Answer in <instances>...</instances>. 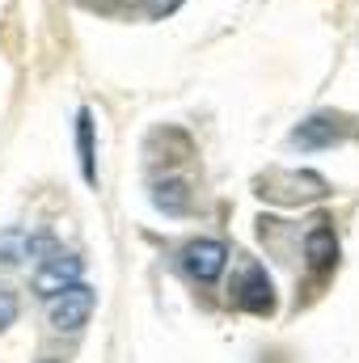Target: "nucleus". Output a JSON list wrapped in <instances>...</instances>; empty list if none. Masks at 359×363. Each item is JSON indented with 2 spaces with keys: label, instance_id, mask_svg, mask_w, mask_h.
<instances>
[{
  "label": "nucleus",
  "instance_id": "nucleus-1",
  "mask_svg": "<svg viewBox=\"0 0 359 363\" xmlns=\"http://www.w3.org/2000/svg\"><path fill=\"white\" fill-rule=\"evenodd\" d=\"M258 194L267 203H283V207H304L330 194V182L313 169H270L258 178Z\"/></svg>",
  "mask_w": 359,
  "mask_h": 363
},
{
  "label": "nucleus",
  "instance_id": "nucleus-2",
  "mask_svg": "<svg viewBox=\"0 0 359 363\" xmlns=\"http://www.w3.org/2000/svg\"><path fill=\"white\" fill-rule=\"evenodd\" d=\"M228 300H233L237 308L254 313V317H270V313L279 308V300H275V283H270L267 267L254 262V258H245V262L237 267L233 283H228Z\"/></svg>",
  "mask_w": 359,
  "mask_h": 363
},
{
  "label": "nucleus",
  "instance_id": "nucleus-3",
  "mask_svg": "<svg viewBox=\"0 0 359 363\" xmlns=\"http://www.w3.org/2000/svg\"><path fill=\"white\" fill-rule=\"evenodd\" d=\"M224 267H228V245L216 237H194L178 250V271L199 287H211L224 274Z\"/></svg>",
  "mask_w": 359,
  "mask_h": 363
},
{
  "label": "nucleus",
  "instance_id": "nucleus-4",
  "mask_svg": "<svg viewBox=\"0 0 359 363\" xmlns=\"http://www.w3.org/2000/svg\"><path fill=\"white\" fill-rule=\"evenodd\" d=\"M93 308H97V291L89 283H72L64 287L60 296H51V308H47V321L55 334H81L89 325Z\"/></svg>",
  "mask_w": 359,
  "mask_h": 363
},
{
  "label": "nucleus",
  "instance_id": "nucleus-5",
  "mask_svg": "<svg viewBox=\"0 0 359 363\" xmlns=\"http://www.w3.org/2000/svg\"><path fill=\"white\" fill-rule=\"evenodd\" d=\"M347 135H351L347 118H338V114H330V110H317V114H309V118L287 135V144L300 148V152H321V148L343 144Z\"/></svg>",
  "mask_w": 359,
  "mask_h": 363
},
{
  "label": "nucleus",
  "instance_id": "nucleus-6",
  "mask_svg": "<svg viewBox=\"0 0 359 363\" xmlns=\"http://www.w3.org/2000/svg\"><path fill=\"white\" fill-rule=\"evenodd\" d=\"M81 271H85V262L77 258V254H64V250H51L47 258H38L34 262V291L43 296V300H51V296H60L64 287H72V283H81Z\"/></svg>",
  "mask_w": 359,
  "mask_h": 363
},
{
  "label": "nucleus",
  "instance_id": "nucleus-7",
  "mask_svg": "<svg viewBox=\"0 0 359 363\" xmlns=\"http://www.w3.org/2000/svg\"><path fill=\"white\" fill-rule=\"evenodd\" d=\"M304 262L313 274H326L338 267V237L330 220H313V228L304 233Z\"/></svg>",
  "mask_w": 359,
  "mask_h": 363
},
{
  "label": "nucleus",
  "instance_id": "nucleus-8",
  "mask_svg": "<svg viewBox=\"0 0 359 363\" xmlns=\"http://www.w3.org/2000/svg\"><path fill=\"white\" fill-rule=\"evenodd\" d=\"M77 161H81V178L97 186V144H93V110H77Z\"/></svg>",
  "mask_w": 359,
  "mask_h": 363
},
{
  "label": "nucleus",
  "instance_id": "nucleus-9",
  "mask_svg": "<svg viewBox=\"0 0 359 363\" xmlns=\"http://www.w3.org/2000/svg\"><path fill=\"white\" fill-rule=\"evenodd\" d=\"M153 207L161 216H186L190 211V186H186V178L153 182Z\"/></svg>",
  "mask_w": 359,
  "mask_h": 363
},
{
  "label": "nucleus",
  "instance_id": "nucleus-10",
  "mask_svg": "<svg viewBox=\"0 0 359 363\" xmlns=\"http://www.w3.org/2000/svg\"><path fill=\"white\" fill-rule=\"evenodd\" d=\"M21 258H26V233L21 228L0 233V267H17Z\"/></svg>",
  "mask_w": 359,
  "mask_h": 363
},
{
  "label": "nucleus",
  "instance_id": "nucleus-11",
  "mask_svg": "<svg viewBox=\"0 0 359 363\" xmlns=\"http://www.w3.org/2000/svg\"><path fill=\"white\" fill-rule=\"evenodd\" d=\"M17 313H21V300H17V291L0 283V334H4V330L17 321Z\"/></svg>",
  "mask_w": 359,
  "mask_h": 363
},
{
  "label": "nucleus",
  "instance_id": "nucleus-12",
  "mask_svg": "<svg viewBox=\"0 0 359 363\" xmlns=\"http://www.w3.org/2000/svg\"><path fill=\"white\" fill-rule=\"evenodd\" d=\"M186 0H144V9H148V17L153 21H161V17H170V13H178Z\"/></svg>",
  "mask_w": 359,
  "mask_h": 363
},
{
  "label": "nucleus",
  "instance_id": "nucleus-13",
  "mask_svg": "<svg viewBox=\"0 0 359 363\" xmlns=\"http://www.w3.org/2000/svg\"><path fill=\"white\" fill-rule=\"evenodd\" d=\"M38 363H60V359H38Z\"/></svg>",
  "mask_w": 359,
  "mask_h": 363
}]
</instances>
